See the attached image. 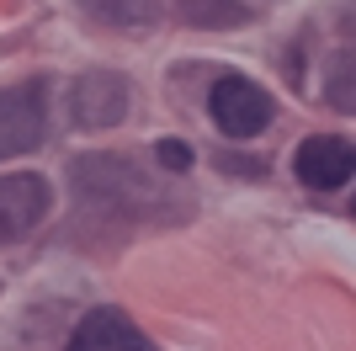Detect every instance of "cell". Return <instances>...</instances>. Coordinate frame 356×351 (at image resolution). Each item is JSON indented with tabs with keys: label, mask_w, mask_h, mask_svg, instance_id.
<instances>
[{
	"label": "cell",
	"mask_w": 356,
	"mask_h": 351,
	"mask_svg": "<svg viewBox=\"0 0 356 351\" xmlns=\"http://www.w3.org/2000/svg\"><path fill=\"white\" fill-rule=\"evenodd\" d=\"M74 187H80V197L96 208H118V213H128V208H138V197H144V181H138V171L122 155H80V160L70 165Z\"/></svg>",
	"instance_id": "1"
},
{
	"label": "cell",
	"mask_w": 356,
	"mask_h": 351,
	"mask_svg": "<svg viewBox=\"0 0 356 351\" xmlns=\"http://www.w3.org/2000/svg\"><path fill=\"white\" fill-rule=\"evenodd\" d=\"M208 112H213V123H218L229 139H255V133L271 123V96L255 80H239V75H223L218 86L208 91Z\"/></svg>",
	"instance_id": "2"
},
{
	"label": "cell",
	"mask_w": 356,
	"mask_h": 351,
	"mask_svg": "<svg viewBox=\"0 0 356 351\" xmlns=\"http://www.w3.org/2000/svg\"><path fill=\"white\" fill-rule=\"evenodd\" d=\"M48 208H54L48 176H38V171L0 176V245H11V240L32 234L38 224L48 219Z\"/></svg>",
	"instance_id": "3"
},
{
	"label": "cell",
	"mask_w": 356,
	"mask_h": 351,
	"mask_svg": "<svg viewBox=\"0 0 356 351\" xmlns=\"http://www.w3.org/2000/svg\"><path fill=\"white\" fill-rule=\"evenodd\" d=\"M43 133H48L43 91H38V86H11V91H0V160L38 149V144H43Z\"/></svg>",
	"instance_id": "4"
},
{
	"label": "cell",
	"mask_w": 356,
	"mask_h": 351,
	"mask_svg": "<svg viewBox=\"0 0 356 351\" xmlns=\"http://www.w3.org/2000/svg\"><path fill=\"white\" fill-rule=\"evenodd\" d=\"M70 117L80 128H118L128 117V80L106 70H90L70 86Z\"/></svg>",
	"instance_id": "5"
},
{
	"label": "cell",
	"mask_w": 356,
	"mask_h": 351,
	"mask_svg": "<svg viewBox=\"0 0 356 351\" xmlns=\"http://www.w3.org/2000/svg\"><path fill=\"white\" fill-rule=\"evenodd\" d=\"M293 171H298L303 187L335 192V187H346V181L356 176V144H346V139H335V133H314V139L298 144Z\"/></svg>",
	"instance_id": "6"
},
{
	"label": "cell",
	"mask_w": 356,
	"mask_h": 351,
	"mask_svg": "<svg viewBox=\"0 0 356 351\" xmlns=\"http://www.w3.org/2000/svg\"><path fill=\"white\" fill-rule=\"evenodd\" d=\"M70 351H154V346H149V336L128 314H118V309H90L86 320L74 325Z\"/></svg>",
	"instance_id": "7"
},
{
	"label": "cell",
	"mask_w": 356,
	"mask_h": 351,
	"mask_svg": "<svg viewBox=\"0 0 356 351\" xmlns=\"http://www.w3.org/2000/svg\"><path fill=\"white\" fill-rule=\"evenodd\" d=\"M325 102L335 112H351L356 117V48H341V54L330 58L325 70Z\"/></svg>",
	"instance_id": "8"
},
{
	"label": "cell",
	"mask_w": 356,
	"mask_h": 351,
	"mask_svg": "<svg viewBox=\"0 0 356 351\" xmlns=\"http://www.w3.org/2000/svg\"><path fill=\"white\" fill-rule=\"evenodd\" d=\"M176 11L186 27H239L250 16L239 0H176Z\"/></svg>",
	"instance_id": "9"
},
{
	"label": "cell",
	"mask_w": 356,
	"mask_h": 351,
	"mask_svg": "<svg viewBox=\"0 0 356 351\" xmlns=\"http://www.w3.org/2000/svg\"><path fill=\"white\" fill-rule=\"evenodd\" d=\"M90 16H102L112 27H149L160 16V0H86Z\"/></svg>",
	"instance_id": "10"
},
{
	"label": "cell",
	"mask_w": 356,
	"mask_h": 351,
	"mask_svg": "<svg viewBox=\"0 0 356 351\" xmlns=\"http://www.w3.org/2000/svg\"><path fill=\"white\" fill-rule=\"evenodd\" d=\"M154 160H160L170 176H181V171H192V149L176 144V139H165V144H154Z\"/></svg>",
	"instance_id": "11"
}]
</instances>
